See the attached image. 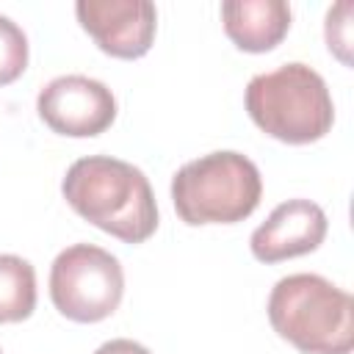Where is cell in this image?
Listing matches in <instances>:
<instances>
[{
    "label": "cell",
    "mask_w": 354,
    "mask_h": 354,
    "mask_svg": "<svg viewBox=\"0 0 354 354\" xmlns=\"http://www.w3.org/2000/svg\"><path fill=\"white\" fill-rule=\"evenodd\" d=\"M122 293L124 271L119 260L94 243H75L53 260L50 299L69 321L97 324L113 315Z\"/></svg>",
    "instance_id": "cell-5"
},
{
    "label": "cell",
    "mask_w": 354,
    "mask_h": 354,
    "mask_svg": "<svg viewBox=\"0 0 354 354\" xmlns=\"http://www.w3.org/2000/svg\"><path fill=\"white\" fill-rule=\"evenodd\" d=\"M69 207L97 230L144 243L158 230V205L141 169L111 155H88L66 169L61 183Z\"/></svg>",
    "instance_id": "cell-1"
},
{
    "label": "cell",
    "mask_w": 354,
    "mask_h": 354,
    "mask_svg": "<svg viewBox=\"0 0 354 354\" xmlns=\"http://www.w3.org/2000/svg\"><path fill=\"white\" fill-rule=\"evenodd\" d=\"M354 301L318 274L282 277L268 296L274 332L301 354H348L354 346Z\"/></svg>",
    "instance_id": "cell-2"
},
{
    "label": "cell",
    "mask_w": 354,
    "mask_h": 354,
    "mask_svg": "<svg viewBox=\"0 0 354 354\" xmlns=\"http://www.w3.org/2000/svg\"><path fill=\"white\" fill-rule=\"evenodd\" d=\"M260 196V169L232 149L188 160L171 177L174 210L191 227L243 221L257 210Z\"/></svg>",
    "instance_id": "cell-4"
},
{
    "label": "cell",
    "mask_w": 354,
    "mask_h": 354,
    "mask_svg": "<svg viewBox=\"0 0 354 354\" xmlns=\"http://www.w3.org/2000/svg\"><path fill=\"white\" fill-rule=\"evenodd\" d=\"M221 22L238 50L268 53L290 28V6L285 0H227L221 3Z\"/></svg>",
    "instance_id": "cell-9"
},
{
    "label": "cell",
    "mask_w": 354,
    "mask_h": 354,
    "mask_svg": "<svg viewBox=\"0 0 354 354\" xmlns=\"http://www.w3.org/2000/svg\"><path fill=\"white\" fill-rule=\"evenodd\" d=\"M246 111L266 136L285 144H313L335 122L326 80L299 61L254 75L246 86Z\"/></svg>",
    "instance_id": "cell-3"
},
{
    "label": "cell",
    "mask_w": 354,
    "mask_h": 354,
    "mask_svg": "<svg viewBox=\"0 0 354 354\" xmlns=\"http://www.w3.org/2000/svg\"><path fill=\"white\" fill-rule=\"evenodd\" d=\"M348 14H351V3H337L335 8H329L326 14V44L332 53H337L340 61L348 64V44H351V36H348Z\"/></svg>",
    "instance_id": "cell-12"
},
{
    "label": "cell",
    "mask_w": 354,
    "mask_h": 354,
    "mask_svg": "<svg viewBox=\"0 0 354 354\" xmlns=\"http://www.w3.org/2000/svg\"><path fill=\"white\" fill-rule=\"evenodd\" d=\"M326 213L310 199H288L252 232L249 249L260 263H279L315 252L326 238Z\"/></svg>",
    "instance_id": "cell-8"
},
{
    "label": "cell",
    "mask_w": 354,
    "mask_h": 354,
    "mask_svg": "<svg viewBox=\"0 0 354 354\" xmlns=\"http://www.w3.org/2000/svg\"><path fill=\"white\" fill-rule=\"evenodd\" d=\"M36 307V271L25 257L0 254V324L25 321Z\"/></svg>",
    "instance_id": "cell-10"
},
{
    "label": "cell",
    "mask_w": 354,
    "mask_h": 354,
    "mask_svg": "<svg viewBox=\"0 0 354 354\" xmlns=\"http://www.w3.org/2000/svg\"><path fill=\"white\" fill-rule=\"evenodd\" d=\"M36 111L53 133L91 138L105 133L116 119V100L102 80L86 75H61L39 91Z\"/></svg>",
    "instance_id": "cell-6"
},
{
    "label": "cell",
    "mask_w": 354,
    "mask_h": 354,
    "mask_svg": "<svg viewBox=\"0 0 354 354\" xmlns=\"http://www.w3.org/2000/svg\"><path fill=\"white\" fill-rule=\"evenodd\" d=\"M28 66V39L22 28L0 14V86L14 83Z\"/></svg>",
    "instance_id": "cell-11"
},
{
    "label": "cell",
    "mask_w": 354,
    "mask_h": 354,
    "mask_svg": "<svg viewBox=\"0 0 354 354\" xmlns=\"http://www.w3.org/2000/svg\"><path fill=\"white\" fill-rule=\"evenodd\" d=\"M0 354H3V351H0Z\"/></svg>",
    "instance_id": "cell-14"
},
{
    "label": "cell",
    "mask_w": 354,
    "mask_h": 354,
    "mask_svg": "<svg viewBox=\"0 0 354 354\" xmlns=\"http://www.w3.org/2000/svg\"><path fill=\"white\" fill-rule=\"evenodd\" d=\"M80 28L113 58H141L149 53L158 11L149 0H77Z\"/></svg>",
    "instance_id": "cell-7"
},
{
    "label": "cell",
    "mask_w": 354,
    "mask_h": 354,
    "mask_svg": "<svg viewBox=\"0 0 354 354\" xmlns=\"http://www.w3.org/2000/svg\"><path fill=\"white\" fill-rule=\"evenodd\" d=\"M94 354H149V348H144L141 343L136 340H127V337H116V340H108L102 343Z\"/></svg>",
    "instance_id": "cell-13"
}]
</instances>
